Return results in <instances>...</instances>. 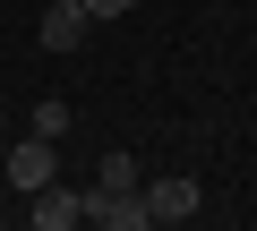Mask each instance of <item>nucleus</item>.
<instances>
[{"label":"nucleus","mask_w":257,"mask_h":231,"mask_svg":"<svg viewBox=\"0 0 257 231\" xmlns=\"http://www.w3.org/2000/svg\"><path fill=\"white\" fill-rule=\"evenodd\" d=\"M0 180H9L18 197H35L43 180H60V146H52V137H18V146H0Z\"/></svg>","instance_id":"obj_1"},{"label":"nucleus","mask_w":257,"mask_h":231,"mask_svg":"<svg viewBox=\"0 0 257 231\" xmlns=\"http://www.w3.org/2000/svg\"><path fill=\"white\" fill-rule=\"evenodd\" d=\"M86 222H103V231H146L155 214H146V188H86Z\"/></svg>","instance_id":"obj_2"},{"label":"nucleus","mask_w":257,"mask_h":231,"mask_svg":"<svg viewBox=\"0 0 257 231\" xmlns=\"http://www.w3.org/2000/svg\"><path fill=\"white\" fill-rule=\"evenodd\" d=\"M35 35H43V52H77V43L94 35V9H86V0H52Z\"/></svg>","instance_id":"obj_3"},{"label":"nucleus","mask_w":257,"mask_h":231,"mask_svg":"<svg viewBox=\"0 0 257 231\" xmlns=\"http://www.w3.org/2000/svg\"><path fill=\"white\" fill-rule=\"evenodd\" d=\"M197 205H206V197H197L189 171H163V180L146 188V214H155V222H197Z\"/></svg>","instance_id":"obj_4"},{"label":"nucleus","mask_w":257,"mask_h":231,"mask_svg":"<svg viewBox=\"0 0 257 231\" xmlns=\"http://www.w3.org/2000/svg\"><path fill=\"white\" fill-rule=\"evenodd\" d=\"M26 222H35V231H69V222H86V188L43 180V188H35V205H26Z\"/></svg>","instance_id":"obj_5"},{"label":"nucleus","mask_w":257,"mask_h":231,"mask_svg":"<svg viewBox=\"0 0 257 231\" xmlns=\"http://www.w3.org/2000/svg\"><path fill=\"white\" fill-rule=\"evenodd\" d=\"M26 129L60 146V137H69V103H60V94H43V103H35V120H26Z\"/></svg>","instance_id":"obj_6"},{"label":"nucleus","mask_w":257,"mask_h":231,"mask_svg":"<svg viewBox=\"0 0 257 231\" xmlns=\"http://www.w3.org/2000/svg\"><path fill=\"white\" fill-rule=\"evenodd\" d=\"M94 188H138V154H120V146H111L103 171H94Z\"/></svg>","instance_id":"obj_7"},{"label":"nucleus","mask_w":257,"mask_h":231,"mask_svg":"<svg viewBox=\"0 0 257 231\" xmlns=\"http://www.w3.org/2000/svg\"><path fill=\"white\" fill-rule=\"evenodd\" d=\"M86 9H94V26H103V18H128L138 0H86Z\"/></svg>","instance_id":"obj_8"},{"label":"nucleus","mask_w":257,"mask_h":231,"mask_svg":"<svg viewBox=\"0 0 257 231\" xmlns=\"http://www.w3.org/2000/svg\"><path fill=\"white\" fill-rule=\"evenodd\" d=\"M0 137H9V129H0Z\"/></svg>","instance_id":"obj_9"}]
</instances>
